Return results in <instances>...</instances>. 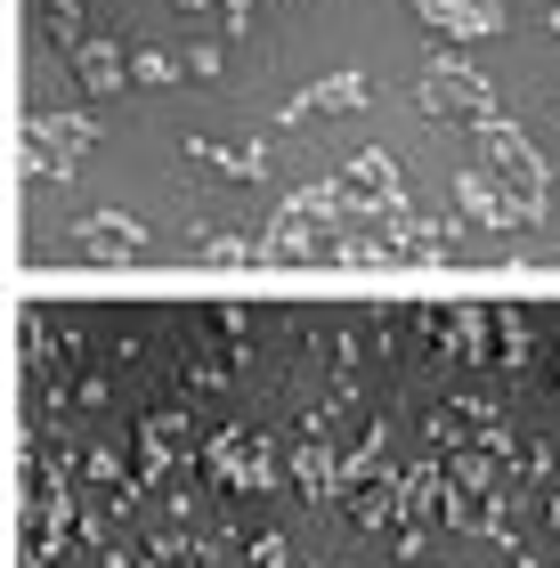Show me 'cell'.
<instances>
[{"label":"cell","mask_w":560,"mask_h":568,"mask_svg":"<svg viewBox=\"0 0 560 568\" xmlns=\"http://www.w3.org/2000/svg\"><path fill=\"white\" fill-rule=\"evenodd\" d=\"M349 212L334 203V179L325 187H301L285 212L268 220V236H261V261H325V244H334V227Z\"/></svg>","instance_id":"obj_1"},{"label":"cell","mask_w":560,"mask_h":568,"mask_svg":"<svg viewBox=\"0 0 560 568\" xmlns=\"http://www.w3.org/2000/svg\"><path fill=\"white\" fill-rule=\"evenodd\" d=\"M471 139H479V154H471V163L488 171V179H496V187L512 195V203H528V212H544V154L528 146V131H520V122L488 114V122H479Z\"/></svg>","instance_id":"obj_2"},{"label":"cell","mask_w":560,"mask_h":568,"mask_svg":"<svg viewBox=\"0 0 560 568\" xmlns=\"http://www.w3.org/2000/svg\"><path fill=\"white\" fill-rule=\"evenodd\" d=\"M24 139H33V179H73V163H82V146L98 131H90V114H49V106H33Z\"/></svg>","instance_id":"obj_3"},{"label":"cell","mask_w":560,"mask_h":568,"mask_svg":"<svg viewBox=\"0 0 560 568\" xmlns=\"http://www.w3.org/2000/svg\"><path fill=\"white\" fill-rule=\"evenodd\" d=\"M422 106H430V114H455V122H471V131H479V122L496 114V98H488V82H479L471 65L439 58V65L422 73Z\"/></svg>","instance_id":"obj_4"},{"label":"cell","mask_w":560,"mask_h":568,"mask_svg":"<svg viewBox=\"0 0 560 568\" xmlns=\"http://www.w3.org/2000/svg\"><path fill=\"white\" fill-rule=\"evenodd\" d=\"M415 9L455 41H479V33H503V0H415Z\"/></svg>","instance_id":"obj_5"},{"label":"cell","mask_w":560,"mask_h":568,"mask_svg":"<svg viewBox=\"0 0 560 568\" xmlns=\"http://www.w3.org/2000/svg\"><path fill=\"white\" fill-rule=\"evenodd\" d=\"M73 244H82L90 261H139V252H146V227H139L131 212H98Z\"/></svg>","instance_id":"obj_6"},{"label":"cell","mask_w":560,"mask_h":568,"mask_svg":"<svg viewBox=\"0 0 560 568\" xmlns=\"http://www.w3.org/2000/svg\"><path fill=\"white\" fill-rule=\"evenodd\" d=\"M73 73H82V90H90V98L131 90V65H122V49H114V41H73Z\"/></svg>","instance_id":"obj_7"},{"label":"cell","mask_w":560,"mask_h":568,"mask_svg":"<svg viewBox=\"0 0 560 568\" xmlns=\"http://www.w3.org/2000/svg\"><path fill=\"white\" fill-rule=\"evenodd\" d=\"M187 163L212 179H261V146H220V139H187Z\"/></svg>","instance_id":"obj_8"},{"label":"cell","mask_w":560,"mask_h":568,"mask_svg":"<svg viewBox=\"0 0 560 568\" xmlns=\"http://www.w3.org/2000/svg\"><path fill=\"white\" fill-rule=\"evenodd\" d=\"M349 106H366V82H358V73H325V82L309 98H293L285 114L301 122V114H349Z\"/></svg>","instance_id":"obj_9"},{"label":"cell","mask_w":560,"mask_h":568,"mask_svg":"<svg viewBox=\"0 0 560 568\" xmlns=\"http://www.w3.org/2000/svg\"><path fill=\"white\" fill-rule=\"evenodd\" d=\"M41 24L73 49V41H82V0H41Z\"/></svg>","instance_id":"obj_10"},{"label":"cell","mask_w":560,"mask_h":568,"mask_svg":"<svg viewBox=\"0 0 560 568\" xmlns=\"http://www.w3.org/2000/svg\"><path fill=\"white\" fill-rule=\"evenodd\" d=\"M122 65H131V82H155V90H163V82H180V65H171L163 49H139V58H122Z\"/></svg>","instance_id":"obj_11"},{"label":"cell","mask_w":560,"mask_h":568,"mask_svg":"<svg viewBox=\"0 0 560 568\" xmlns=\"http://www.w3.org/2000/svg\"><path fill=\"white\" fill-rule=\"evenodd\" d=\"M180 9H212V0H180Z\"/></svg>","instance_id":"obj_12"}]
</instances>
